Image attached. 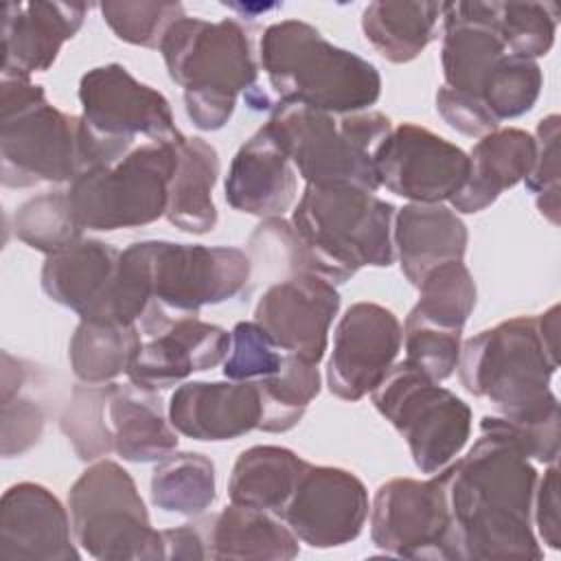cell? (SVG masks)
<instances>
[{
  "label": "cell",
  "mask_w": 561,
  "mask_h": 561,
  "mask_svg": "<svg viewBox=\"0 0 561 561\" xmlns=\"http://www.w3.org/2000/svg\"><path fill=\"white\" fill-rule=\"evenodd\" d=\"M449 506V561H539L533 530L537 469L502 432L480 425V438L438 471Z\"/></svg>",
  "instance_id": "1"
},
{
  "label": "cell",
  "mask_w": 561,
  "mask_h": 561,
  "mask_svg": "<svg viewBox=\"0 0 561 561\" xmlns=\"http://www.w3.org/2000/svg\"><path fill=\"white\" fill-rule=\"evenodd\" d=\"M252 272L250 256L230 245L136 241L121 252L105 322L138 324L147 309L171 318L239 296Z\"/></svg>",
  "instance_id": "2"
},
{
  "label": "cell",
  "mask_w": 561,
  "mask_h": 561,
  "mask_svg": "<svg viewBox=\"0 0 561 561\" xmlns=\"http://www.w3.org/2000/svg\"><path fill=\"white\" fill-rule=\"evenodd\" d=\"M259 61L283 105L353 114L381 96V75L368 59L335 46L302 20L270 24L259 42Z\"/></svg>",
  "instance_id": "3"
},
{
  "label": "cell",
  "mask_w": 561,
  "mask_h": 561,
  "mask_svg": "<svg viewBox=\"0 0 561 561\" xmlns=\"http://www.w3.org/2000/svg\"><path fill=\"white\" fill-rule=\"evenodd\" d=\"M158 50L171 81L184 90L191 123L202 131L221 129L237 107V96L256 88L259 64L237 20L182 15L167 28Z\"/></svg>",
  "instance_id": "4"
},
{
  "label": "cell",
  "mask_w": 561,
  "mask_h": 561,
  "mask_svg": "<svg viewBox=\"0 0 561 561\" xmlns=\"http://www.w3.org/2000/svg\"><path fill=\"white\" fill-rule=\"evenodd\" d=\"M456 368L465 390L489 399L504 419L541 421L559 414V399L550 390L559 355L548 351L537 316H517L469 337Z\"/></svg>",
  "instance_id": "5"
},
{
  "label": "cell",
  "mask_w": 561,
  "mask_h": 561,
  "mask_svg": "<svg viewBox=\"0 0 561 561\" xmlns=\"http://www.w3.org/2000/svg\"><path fill=\"white\" fill-rule=\"evenodd\" d=\"M88 169L81 118L31 77H0V180L9 188L72 182Z\"/></svg>",
  "instance_id": "6"
},
{
  "label": "cell",
  "mask_w": 561,
  "mask_h": 561,
  "mask_svg": "<svg viewBox=\"0 0 561 561\" xmlns=\"http://www.w3.org/2000/svg\"><path fill=\"white\" fill-rule=\"evenodd\" d=\"M397 208L370 191L348 184H307L291 226L340 285L362 267L394 263L392 224Z\"/></svg>",
  "instance_id": "7"
},
{
  "label": "cell",
  "mask_w": 561,
  "mask_h": 561,
  "mask_svg": "<svg viewBox=\"0 0 561 561\" xmlns=\"http://www.w3.org/2000/svg\"><path fill=\"white\" fill-rule=\"evenodd\" d=\"M267 125L307 184H348L370 193L379 188L375 151L392 129L386 114H329L274 103Z\"/></svg>",
  "instance_id": "8"
},
{
  "label": "cell",
  "mask_w": 561,
  "mask_h": 561,
  "mask_svg": "<svg viewBox=\"0 0 561 561\" xmlns=\"http://www.w3.org/2000/svg\"><path fill=\"white\" fill-rule=\"evenodd\" d=\"M178 142H142L116 162L96 164L77 175L68 186V199L81 228L110 232L164 217Z\"/></svg>",
  "instance_id": "9"
},
{
  "label": "cell",
  "mask_w": 561,
  "mask_h": 561,
  "mask_svg": "<svg viewBox=\"0 0 561 561\" xmlns=\"http://www.w3.org/2000/svg\"><path fill=\"white\" fill-rule=\"evenodd\" d=\"M79 103L88 169L116 162L136 147L140 136L149 142L184 138L175 127L169 99L140 83L123 64L88 70L79 81Z\"/></svg>",
  "instance_id": "10"
},
{
  "label": "cell",
  "mask_w": 561,
  "mask_h": 561,
  "mask_svg": "<svg viewBox=\"0 0 561 561\" xmlns=\"http://www.w3.org/2000/svg\"><path fill=\"white\" fill-rule=\"evenodd\" d=\"M68 511L75 541L101 561L164 559L162 533L151 526L147 506L127 469L94 460L70 486Z\"/></svg>",
  "instance_id": "11"
},
{
  "label": "cell",
  "mask_w": 561,
  "mask_h": 561,
  "mask_svg": "<svg viewBox=\"0 0 561 561\" xmlns=\"http://www.w3.org/2000/svg\"><path fill=\"white\" fill-rule=\"evenodd\" d=\"M370 399L403 436L421 473L445 469L471 436V408L405 359L388 370Z\"/></svg>",
  "instance_id": "12"
},
{
  "label": "cell",
  "mask_w": 561,
  "mask_h": 561,
  "mask_svg": "<svg viewBox=\"0 0 561 561\" xmlns=\"http://www.w3.org/2000/svg\"><path fill=\"white\" fill-rule=\"evenodd\" d=\"M373 543L394 557L449 561V506L438 473L430 480L392 478L370 504Z\"/></svg>",
  "instance_id": "13"
},
{
  "label": "cell",
  "mask_w": 561,
  "mask_h": 561,
  "mask_svg": "<svg viewBox=\"0 0 561 561\" xmlns=\"http://www.w3.org/2000/svg\"><path fill=\"white\" fill-rule=\"evenodd\" d=\"M375 169L379 186L410 204H443L462 188L469 156L421 125L401 123L377 147Z\"/></svg>",
  "instance_id": "14"
},
{
  "label": "cell",
  "mask_w": 561,
  "mask_h": 561,
  "mask_svg": "<svg viewBox=\"0 0 561 561\" xmlns=\"http://www.w3.org/2000/svg\"><path fill=\"white\" fill-rule=\"evenodd\" d=\"M368 513V491L353 471L309 462L278 517L298 541L324 550L357 539Z\"/></svg>",
  "instance_id": "15"
},
{
  "label": "cell",
  "mask_w": 561,
  "mask_h": 561,
  "mask_svg": "<svg viewBox=\"0 0 561 561\" xmlns=\"http://www.w3.org/2000/svg\"><path fill=\"white\" fill-rule=\"evenodd\" d=\"M403 344L399 318L377 302H355L337 320L327 386L344 401L370 394L394 366Z\"/></svg>",
  "instance_id": "16"
},
{
  "label": "cell",
  "mask_w": 561,
  "mask_h": 561,
  "mask_svg": "<svg viewBox=\"0 0 561 561\" xmlns=\"http://www.w3.org/2000/svg\"><path fill=\"white\" fill-rule=\"evenodd\" d=\"M340 309L335 285L318 274H291L272 283L254 307V322L285 351L320 364Z\"/></svg>",
  "instance_id": "17"
},
{
  "label": "cell",
  "mask_w": 561,
  "mask_h": 561,
  "mask_svg": "<svg viewBox=\"0 0 561 561\" xmlns=\"http://www.w3.org/2000/svg\"><path fill=\"white\" fill-rule=\"evenodd\" d=\"M70 511L37 482H18L0 500V561H77Z\"/></svg>",
  "instance_id": "18"
},
{
  "label": "cell",
  "mask_w": 561,
  "mask_h": 561,
  "mask_svg": "<svg viewBox=\"0 0 561 561\" xmlns=\"http://www.w3.org/2000/svg\"><path fill=\"white\" fill-rule=\"evenodd\" d=\"M142 337L147 340H142L127 377L156 392L224 364L230 351V333L197 316L167 318Z\"/></svg>",
  "instance_id": "19"
},
{
  "label": "cell",
  "mask_w": 561,
  "mask_h": 561,
  "mask_svg": "<svg viewBox=\"0 0 561 561\" xmlns=\"http://www.w3.org/2000/svg\"><path fill=\"white\" fill-rule=\"evenodd\" d=\"M81 2H4L2 4V77H31L48 70L61 46L85 18Z\"/></svg>",
  "instance_id": "20"
},
{
  "label": "cell",
  "mask_w": 561,
  "mask_h": 561,
  "mask_svg": "<svg viewBox=\"0 0 561 561\" xmlns=\"http://www.w3.org/2000/svg\"><path fill=\"white\" fill-rule=\"evenodd\" d=\"M175 432L206 443L234 440L261 423V394L254 381H186L169 399Z\"/></svg>",
  "instance_id": "21"
},
{
  "label": "cell",
  "mask_w": 561,
  "mask_h": 561,
  "mask_svg": "<svg viewBox=\"0 0 561 561\" xmlns=\"http://www.w3.org/2000/svg\"><path fill=\"white\" fill-rule=\"evenodd\" d=\"M296 169L265 123L234 153L226 182V204L261 219L283 217L296 197Z\"/></svg>",
  "instance_id": "22"
},
{
  "label": "cell",
  "mask_w": 561,
  "mask_h": 561,
  "mask_svg": "<svg viewBox=\"0 0 561 561\" xmlns=\"http://www.w3.org/2000/svg\"><path fill=\"white\" fill-rule=\"evenodd\" d=\"M118 261L121 250L101 239L83 237L66 250L46 256L39 274L42 289L53 302L75 311L79 320L103 322Z\"/></svg>",
  "instance_id": "23"
},
{
  "label": "cell",
  "mask_w": 561,
  "mask_h": 561,
  "mask_svg": "<svg viewBox=\"0 0 561 561\" xmlns=\"http://www.w3.org/2000/svg\"><path fill=\"white\" fill-rule=\"evenodd\" d=\"M467 241L465 221L445 204H405L394 213V256L414 287L436 265L462 261Z\"/></svg>",
  "instance_id": "24"
},
{
  "label": "cell",
  "mask_w": 561,
  "mask_h": 561,
  "mask_svg": "<svg viewBox=\"0 0 561 561\" xmlns=\"http://www.w3.org/2000/svg\"><path fill=\"white\" fill-rule=\"evenodd\" d=\"M535 136L506 127L484 134L469 156V173L462 188L449 199L456 213H480L491 206L506 188L524 182L535 162Z\"/></svg>",
  "instance_id": "25"
},
{
  "label": "cell",
  "mask_w": 561,
  "mask_h": 561,
  "mask_svg": "<svg viewBox=\"0 0 561 561\" xmlns=\"http://www.w3.org/2000/svg\"><path fill=\"white\" fill-rule=\"evenodd\" d=\"M206 548V559L289 561L298 557V537L274 513L232 504L219 513L195 519Z\"/></svg>",
  "instance_id": "26"
},
{
  "label": "cell",
  "mask_w": 561,
  "mask_h": 561,
  "mask_svg": "<svg viewBox=\"0 0 561 561\" xmlns=\"http://www.w3.org/2000/svg\"><path fill=\"white\" fill-rule=\"evenodd\" d=\"M107 425L114 454L127 462H160L178 447V432L156 390L112 381Z\"/></svg>",
  "instance_id": "27"
},
{
  "label": "cell",
  "mask_w": 561,
  "mask_h": 561,
  "mask_svg": "<svg viewBox=\"0 0 561 561\" xmlns=\"http://www.w3.org/2000/svg\"><path fill=\"white\" fill-rule=\"evenodd\" d=\"M219 178L217 149L199 138L184 136L178 142V164L169 186L167 219L182 232L208 234L217 226L213 188Z\"/></svg>",
  "instance_id": "28"
},
{
  "label": "cell",
  "mask_w": 561,
  "mask_h": 561,
  "mask_svg": "<svg viewBox=\"0 0 561 561\" xmlns=\"http://www.w3.org/2000/svg\"><path fill=\"white\" fill-rule=\"evenodd\" d=\"M307 460L280 445H254L234 460L228 497L232 504L278 515L291 497Z\"/></svg>",
  "instance_id": "29"
},
{
  "label": "cell",
  "mask_w": 561,
  "mask_h": 561,
  "mask_svg": "<svg viewBox=\"0 0 561 561\" xmlns=\"http://www.w3.org/2000/svg\"><path fill=\"white\" fill-rule=\"evenodd\" d=\"M443 2H370L362 11L366 42L390 64L416 59L436 37Z\"/></svg>",
  "instance_id": "30"
},
{
  "label": "cell",
  "mask_w": 561,
  "mask_h": 561,
  "mask_svg": "<svg viewBox=\"0 0 561 561\" xmlns=\"http://www.w3.org/2000/svg\"><path fill=\"white\" fill-rule=\"evenodd\" d=\"M140 346L142 331L138 324L79 320L68 344V359L79 381L107 383L123 373L127 375Z\"/></svg>",
  "instance_id": "31"
},
{
  "label": "cell",
  "mask_w": 561,
  "mask_h": 561,
  "mask_svg": "<svg viewBox=\"0 0 561 561\" xmlns=\"http://www.w3.org/2000/svg\"><path fill=\"white\" fill-rule=\"evenodd\" d=\"M215 497V465L204 454L171 451L151 473V502L167 513L199 517Z\"/></svg>",
  "instance_id": "32"
},
{
  "label": "cell",
  "mask_w": 561,
  "mask_h": 561,
  "mask_svg": "<svg viewBox=\"0 0 561 561\" xmlns=\"http://www.w3.org/2000/svg\"><path fill=\"white\" fill-rule=\"evenodd\" d=\"M254 383L259 388L263 408L259 430L283 434L300 423L307 405L318 397L320 370L318 364L294 353H285L280 370Z\"/></svg>",
  "instance_id": "33"
},
{
  "label": "cell",
  "mask_w": 561,
  "mask_h": 561,
  "mask_svg": "<svg viewBox=\"0 0 561 561\" xmlns=\"http://www.w3.org/2000/svg\"><path fill=\"white\" fill-rule=\"evenodd\" d=\"M419 300L408 318L449 331H462L476 307V280L462 261H447L430 270L416 285Z\"/></svg>",
  "instance_id": "34"
},
{
  "label": "cell",
  "mask_w": 561,
  "mask_h": 561,
  "mask_svg": "<svg viewBox=\"0 0 561 561\" xmlns=\"http://www.w3.org/2000/svg\"><path fill=\"white\" fill-rule=\"evenodd\" d=\"M484 15L511 55L537 59L554 44L559 13L550 2H484Z\"/></svg>",
  "instance_id": "35"
},
{
  "label": "cell",
  "mask_w": 561,
  "mask_h": 561,
  "mask_svg": "<svg viewBox=\"0 0 561 561\" xmlns=\"http://www.w3.org/2000/svg\"><path fill=\"white\" fill-rule=\"evenodd\" d=\"M13 230L20 241L46 256L83 239V228L72 213L68 191H48L26 199L13 217Z\"/></svg>",
  "instance_id": "36"
},
{
  "label": "cell",
  "mask_w": 561,
  "mask_h": 561,
  "mask_svg": "<svg viewBox=\"0 0 561 561\" xmlns=\"http://www.w3.org/2000/svg\"><path fill=\"white\" fill-rule=\"evenodd\" d=\"M107 383H77L66 403L59 430L68 438L72 451L83 462H94L114 451L107 425Z\"/></svg>",
  "instance_id": "37"
},
{
  "label": "cell",
  "mask_w": 561,
  "mask_h": 561,
  "mask_svg": "<svg viewBox=\"0 0 561 561\" xmlns=\"http://www.w3.org/2000/svg\"><path fill=\"white\" fill-rule=\"evenodd\" d=\"M541 85L543 75L535 59L506 53L491 72L480 101L489 114L502 123L530 112L541 94Z\"/></svg>",
  "instance_id": "38"
},
{
  "label": "cell",
  "mask_w": 561,
  "mask_h": 561,
  "mask_svg": "<svg viewBox=\"0 0 561 561\" xmlns=\"http://www.w3.org/2000/svg\"><path fill=\"white\" fill-rule=\"evenodd\" d=\"M105 24L112 33L134 46L160 48L167 28L180 20L184 7L180 2H101L99 4Z\"/></svg>",
  "instance_id": "39"
},
{
  "label": "cell",
  "mask_w": 561,
  "mask_h": 561,
  "mask_svg": "<svg viewBox=\"0 0 561 561\" xmlns=\"http://www.w3.org/2000/svg\"><path fill=\"white\" fill-rule=\"evenodd\" d=\"M285 351L261 324L237 322L230 331V351L224 359V375L232 381H259L280 370Z\"/></svg>",
  "instance_id": "40"
},
{
  "label": "cell",
  "mask_w": 561,
  "mask_h": 561,
  "mask_svg": "<svg viewBox=\"0 0 561 561\" xmlns=\"http://www.w3.org/2000/svg\"><path fill=\"white\" fill-rule=\"evenodd\" d=\"M405 362L421 368L434 381H445L454 375L462 346V331L438 329L412 318L403 324Z\"/></svg>",
  "instance_id": "41"
},
{
  "label": "cell",
  "mask_w": 561,
  "mask_h": 561,
  "mask_svg": "<svg viewBox=\"0 0 561 561\" xmlns=\"http://www.w3.org/2000/svg\"><path fill=\"white\" fill-rule=\"evenodd\" d=\"M535 162L524 184L537 197L539 213L550 221L559 224V116L550 114L539 121L535 134Z\"/></svg>",
  "instance_id": "42"
},
{
  "label": "cell",
  "mask_w": 561,
  "mask_h": 561,
  "mask_svg": "<svg viewBox=\"0 0 561 561\" xmlns=\"http://www.w3.org/2000/svg\"><path fill=\"white\" fill-rule=\"evenodd\" d=\"M44 408L20 392L2 399V456L13 458L39 443L44 432Z\"/></svg>",
  "instance_id": "43"
},
{
  "label": "cell",
  "mask_w": 561,
  "mask_h": 561,
  "mask_svg": "<svg viewBox=\"0 0 561 561\" xmlns=\"http://www.w3.org/2000/svg\"><path fill=\"white\" fill-rule=\"evenodd\" d=\"M436 112L451 129L471 138H482L484 134L500 129V123L480 101L454 92L445 85L436 92Z\"/></svg>",
  "instance_id": "44"
},
{
  "label": "cell",
  "mask_w": 561,
  "mask_h": 561,
  "mask_svg": "<svg viewBox=\"0 0 561 561\" xmlns=\"http://www.w3.org/2000/svg\"><path fill=\"white\" fill-rule=\"evenodd\" d=\"M533 519L541 543L550 550L561 548V515H559V469L552 462L541 478H537L533 495Z\"/></svg>",
  "instance_id": "45"
},
{
  "label": "cell",
  "mask_w": 561,
  "mask_h": 561,
  "mask_svg": "<svg viewBox=\"0 0 561 561\" xmlns=\"http://www.w3.org/2000/svg\"><path fill=\"white\" fill-rule=\"evenodd\" d=\"M162 533V552L164 559H206L204 537L195 522L182 524L178 528H167Z\"/></svg>",
  "instance_id": "46"
}]
</instances>
